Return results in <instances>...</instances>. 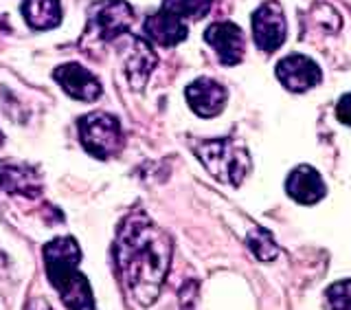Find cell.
Instances as JSON below:
<instances>
[{"mask_svg":"<svg viewBox=\"0 0 351 310\" xmlns=\"http://www.w3.org/2000/svg\"><path fill=\"white\" fill-rule=\"evenodd\" d=\"M114 262L132 300L152 306L169 271L171 238L145 212H132L119 227Z\"/></svg>","mask_w":351,"mask_h":310,"instance_id":"obj_1","label":"cell"},{"mask_svg":"<svg viewBox=\"0 0 351 310\" xmlns=\"http://www.w3.org/2000/svg\"><path fill=\"white\" fill-rule=\"evenodd\" d=\"M44 267L49 282L60 293L62 304L69 310H95V295L86 275L80 273L77 264L82 260V251L77 240L71 236L51 240L42 251Z\"/></svg>","mask_w":351,"mask_h":310,"instance_id":"obj_2","label":"cell"},{"mask_svg":"<svg viewBox=\"0 0 351 310\" xmlns=\"http://www.w3.org/2000/svg\"><path fill=\"white\" fill-rule=\"evenodd\" d=\"M197 159L208 170V174L215 176L217 181L228 183V185H241L250 172V154L246 146L237 139H211L202 141L193 146Z\"/></svg>","mask_w":351,"mask_h":310,"instance_id":"obj_3","label":"cell"},{"mask_svg":"<svg viewBox=\"0 0 351 310\" xmlns=\"http://www.w3.org/2000/svg\"><path fill=\"white\" fill-rule=\"evenodd\" d=\"M77 130H80L84 150L95 159H112L123 148V132H121L119 119L108 113H90L82 117Z\"/></svg>","mask_w":351,"mask_h":310,"instance_id":"obj_4","label":"cell"},{"mask_svg":"<svg viewBox=\"0 0 351 310\" xmlns=\"http://www.w3.org/2000/svg\"><path fill=\"white\" fill-rule=\"evenodd\" d=\"M134 22V9L125 0H99L88 11L86 40L110 42L125 36Z\"/></svg>","mask_w":351,"mask_h":310,"instance_id":"obj_5","label":"cell"},{"mask_svg":"<svg viewBox=\"0 0 351 310\" xmlns=\"http://www.w3.org/2000/svg\"><path fill=\"white\" fill-rule=\"evenodd\" d=\"M285 33H288V25H285L281 5L274 0L259 5L252 14V38H255L257 49L263 53L277 51L285 42Z\"/></svg>","mask_w":351,"mask_h":310,"instance_id":"obj_6","label":"cell"},{"mask_svg":"<svg viewBox=\"0 0 351 310\" xmlns=\"http://www.w3.org/2000/svg\"><path fill=\"white\" fill-rule=\"evenodd\" d=\"M277 80L283 84V88H288L292 93H305L310 88L321 84V69L316 66V62H312L307 55L301 53H292L288 58H283L277 69Z\"/></svg>","mask_w":351,"mask_h":310,"instance_id":"obj_7","label":"cell"},{"mask_svg":"<svg viewBox=\"0 0 351 310\" xmlns=\"http://www.w3.org/2000/svg\"><path fill=\"white\" fill-rule=\"evenodd\" d=\"M123 38L128 42V49L123 55L128 82L132 88L141 91V88L147 84V77L154 71V66H156L158 58H156V53H154V49L149 47V42L145 38L130 36V33H125Z\"/></svg>","mask_w":351,"mask_h":310,"instance_id":"obj_8","label":"cell"},{"mask_svg":"<svg viewBox=\"0 0 351 310\" xmlns=\"http://www.w3.org/2000/svg\"><path fill=\"white\" fill-rule=\"evenodd\" d=\"M55 82H58L66 95H71L73 99H80V102H95V99L101 97V84H99L97 77L84 69L82 64H62L55 69L53 73Z\"/></svg>","mask_w":351,"mask_h":310,"instance_id":"obj_9","label":"cell"},{"mask_svg":"<svg viewBox=\"0 0 351 310\" xmlns=\"http://www.w3.org/2000/svg\"><path fill=\"white\" fill-rule=\"evenodd\" d=\"M184 97L193 113L204 119L219 115L226 106V88L215 80H208V77H200L186 86Z\"/></svg>","mask_w":351,"mask_h":310,"instance_id":"obj_10","label":"cell"},{"mask_svg":"<svg viewBox=\"0 0 351 310\" xmlns=\"http://www.w3.org/2000/svg\"><path fill=\"white\" fill-rule=\"evenodd\" d=\"M204 40L215 49L219 62L226 66H235L244 58V36L233 22H213L204 31Z\"/></svg>","mask_w":351,"mask_h":310,"instance_id":"obj_11","label":"cell"},{"mask_svg":"<svg viewBox=\"0 0 351 310\" xmlns=\"http://www.w3.org/2000/svg\"><path fill=\"white\" fill-rule=\"evenodd\" d=\"M0 190L16 196L38 198L42 194L40 174L29 163L0 161Z\"/></svg>","mask_w":351,"mask_h":310,"instance_id":"obj_12","label":"cell"},{"mask_svg":"<svg viewBox=\"0 0 351 310\" xmlns=\"http://www.w3.org/2000/svg\"><path fill=\"white\" fill-rule=\"evenodd\" d=\"M285 192L301 205H314L323 201L327 194V187L323 176L318 174L310 165H299L285 181Z\"/></svg>","mask_w":351,"mask_h":310,"instance_id":"obj_13","label":"cell"},{"mask_svg":"<svg viewBox=\"0 0 351 310\" xmlns=\"http://www.w3.org/2000/svg\"><path fill=\"white\" fill-rule=\"evenodd\" d=\"M143 31H145L147 40L160 44V47H176L189 36L186 22L165 9H158L156 14L149 16L143 25Z\"/></svg>","mask_w":351,"mask_h":310,"instance_id":"obj_14","label":"cell"},{"mask_svg":"<svg viewBox=\"0 0 351 310\" xmlns=\"http://www.w3.org/2000/svg\"><path fill=\"white\" fill-rule=\"evenodd\" d=\"M22 16L29 22V27L38 31L53 29L62 20L60 0H25L22 3Z\"/></svg>","mask_w":351,"mask_h":310,"instance_id":"obj_15","label":"cell"},{"mask_svg":"<svg viewBox=\"0 0 351 310\" xmlns=\"http://www.w3.org/2000/svg\"><path fill=\"white\" fill-rule=\"evenodd\" d=\"M211 5H213V0H162L160 9L169 11V14L178 16L182 20L186 18L200 20L211 11Z\"/></svg>","mask_w":351,"mask_h":310,"instance_id":"obj_16","label":"cell"},{"mask_svg":"<svg viewBox=\"0 0 351 310\" xmlns=\"http://www.w3.org/2000/svg\"><path fill=\"white\" fill-rule=\"evenodd\" d=\"M248 247L250 251L255 253V258L261 260V262H272L274 258L279 256V247H277V242H274L272 234L268 229H263V227H255V229H250V234H248Z\"/></svg>","mask_w":351,"mask_h":310,"instance_id":"obj_17","label":"cell"},{"mask_svg":"<svg viewBox=\"0 0 351 310\" xmlns=\"http://www.w3.org/2000/svg\"><path fill=\"white\" fill-rule=\"evenodd\" d=\"M329 310H351V280L334 282L327 289Z\"/></svg>","mask_w":351,"mask_h":310,"instance_id":"obj_18","label":"cell"},{"mask_svg":"<svg viewBox=\"0 0 351 310\" xmlns=\"http://www.w3.org/2000/svg\"><path fill=\"white\" fill-rule=\"evenodd\" d=\"M336 117L340 119V124L351 128V93L340 97V102L336 106Z\"/></svg>","mask_w":351,"mask_h":310,"instance_id":"obj_19","label":"cell"},{"mask_svg":"<svg viewBox=\"0 0 351 310\" xmlns=\"http://www.w3.org/2000/svg\"><path fill=\"white\" fill-rule=\"evenodd\" d=\"M36 310H51V306H49V304H44V302H38V304H36Z\"/></svg>","mask_w":351,"mask_h":310,"instance_id":"obj_20","label":"cell"},{"mask_svg":"<svg viewBox=\"0 0 351 310\" xmlns=\"http://www.w3.org/2000/svg\"><path fill=\"white\" fill-rule=\"evenodd\" d=\"M3 141H5V137H3V132H0V146H3Z\"/></svg>","mask_w":351,"mask_h":310,"instance_id":"obj_21","label":"cell"}]
</instances>
